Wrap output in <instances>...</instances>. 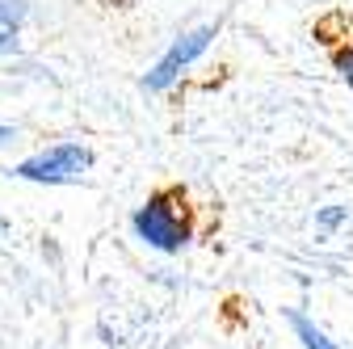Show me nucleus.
Returning a JSON list of instances; mask_svg holds the SVG:
<instances>
[{"label":"nucleus","mask_w":353,"mask_h":349,"mask_svg":"<svg viewBox=\"0 0 353 349\" xmlns=\"http://www.w3.org/2000/svg\"><path fill=\"white\" fill-rule=\"evenodd\" d=\"M130 228L135 236L156 248V252H181L190 240V206L181 190H160L152 194L135 215H130Z\"/></svg>","instance_id":"nucleus-1"},{"label":"nucleus","mask_w":353,"mask_h":349,"mask_svg":"<svg viewBox=\"0 0 353 349\" xmlns=\"http://www.w3.org/2000/svg\"><path fill=\"white\" fill-rule=\"evenodd\" d=\"M88 168H93V152H88L84 143H55V148H42V152L17 160L13 177L38 181V186H72V181L84 177Z\"/></svg>","instance_id":"nucleus-2"},{"label":"nucleus","mask_w":353,"mask_h":349,"mask_svg":"<svg viewBox=\"0 0 353 349\" xmlns=\"http://www.w3.org/2000/svg\"><path fill=\"white\" fill-rule=\"evenodd\" d=\"M210 38H214V26H202V30L181 34V38H176L172 47L160 55V63L148 72V80H143V84H148L152 93H164L168 84H176V76H181V72H185V68H190L206 47H210Z\"/></svg>","instance_id":"nucleus-3"},{"label":"nucleus","mask_w":353,"mask_h":349,"mask_svg":"<svg viewBox=\"0 0 353 349\" xmlns=\"http://www.w3.org/2000/svg\"><path fill=\"white\" fill-rule=\"evenodd\" d=\"M21 21H26V5H21V0H0V51L17 47Z\"/></svg>","instance_id":"nucleus-4"},{"label":"nucleus","mask_w":353,"mask_h":349,"mask_svg":"<svg viewBox=\"0 0 353 349\" xmlns=\"http://www.w3.org/2000/svg\"><path fill=\"white\" fill-rule=\"evenodd\" d=\"M290 328H294V337L303 341V349H341L336 341H328L312 320H307V316H299V312H290Z\"/></svg>","instance_id":"nucleus-5"},{"label":"nucleus","mask_w":353,"mask_h":349,"mask_svg":"<svg viewBox=\"0 0 353 349\" xmlns=\"http://www.w3.org/2000/svg\"><path fill=\"white\" fill-rule=\"evenodd\" d=\"M336 68H341V76L349 80V89H353V47H341L336 51Z\"/></svg>","instance_id":"nucleus-6"},{"label":"nucleus","mask_w":353,"mask_h":349,"mask_svg":"<svg viewBox=\"0 0 353 349\" xmlns=\"http://www.w3.org/2000/svg\"><path fill=\"white\" fill-rule=\"evenodd\" d=\"M341 219H345V210H341V206H328V210H320V228H324V232H328V228H336Z\"/></svg>","instance_id":"nucleus-7"},{"label":"nucleus","mask_w":353,"mask_h":349,"mask_svg":"<svg viewBox=\"0 0 353 349\" xmlns=\"http://www.w3.org/2000/svg\"><path fill=\"white\" fill-rule=\"evenodd\" d=\"M9 139H13V130H9V126H0V143H9Z\"/></svg>","instance_id":"nucleus-8"}]
</instances>
